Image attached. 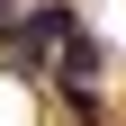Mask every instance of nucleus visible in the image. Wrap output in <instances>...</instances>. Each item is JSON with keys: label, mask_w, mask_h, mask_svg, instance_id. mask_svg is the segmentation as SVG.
Masks as SVG:
<instances>
[{"label": "nucleus", "mask_w": 126, "mask_h": 126, "mask_svg": "<svg viewBox=\"0 0 126 126\" xmlns=\"http://www.w3.org/2000/svg\"><path fill=\"white\" fill-rule=\"evenodd\" d=\"M72 9H63V0H36V9H18V27H9V45H18V63H54V45L72 36Z\"/></svg>", "instance_id": "1"}, {"label": "nucleus", "mask_w": 126, "mask_h": 126, "mask_svg": "<svg viewBox=\"0 0 126 126\" xmlns=\"http://www.w3.org/2000/svg\"><path fill=\"white\" fill-rule=\"evenodd\" d=\"M99 63H108V45L90 36V27H72V36L54 45V81H63V90H90V81H99Z\"/></svg>", "instance_id": "2"}, {"label": "nucleus", "mask_w": 126, "mask_h": 126, "mask_svg": "<svg viewBox=\"0 0 126 126\" xmlns=\"http://www.w3.org/2000/svg\"><path fill=\"white\" fill-rule=\"evenodd\" d=\"M63 108H72L81 126H108V99H99V90H63Z\"/></svg>", "instance_id": "3"}, {"label": "nucleus", "mask_w": 126, "mask_h": 126, "mask_svg": "<svg viewBox=\"0 0 126 126\" xmlns=\"http://www.w3.org/2000/svg\"><path fill=\"white\" fill-rule=\"evenodd\" d=\"M0 9H18V0H0Z\"/></svg>", "instance_id": "4"}]
</instances>
